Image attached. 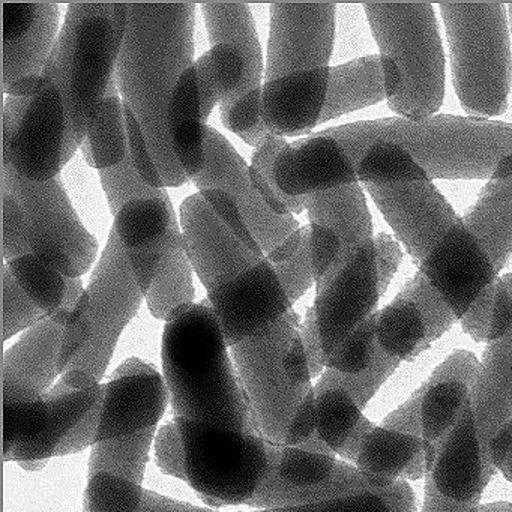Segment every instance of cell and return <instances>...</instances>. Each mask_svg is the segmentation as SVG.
Instances as JSON below:
<instances>
[{
  "instance_id": "obj_5",
  "label": "cell",
  "mask_w": 512,
  "mask_h": 512,
  "mask_svg": "<svg viewBox=\"0 0 512 512\" xmlns=\"http://www.w3.org/2000/svg\"><path fill=\"white\" fill-rule=\"evenodd\" d=\"M335 4H272L262 119L269 133H310L328 95Z\"/></svg>"
},
{
  "instance_id": "obj_19",
  "label": "cell",
  "mask_w": 512,
  "mask_h": 512,
  "mask_svg": "<svg viewBox=\"0 0 512 512\" xmlns=\"http://www.w3.org/2000/svg\"><path fill=\"white\" fill-rule=\"evenodd\" d=\"M470 404L479 436L500 470L512 448V272L497 283L490 337Z\"/></svg>"
},
{
  "instance_id": "obj_14",
  "label": "cell",
  "mask_w": 512,
  "mask_h": 512,
  "mask_svg": "<svg viewBox=\"0 0 512 512\" xmlns=\"http://www.w3.org/2000/svg\"><path fill=\"white\" fill-rule=\"evenodd\" d=\"M73 305L32 326L2 358V458L37 442L49 422L47 394L71 362L65 335Z\"/></svg>"
},
{
  "instance_id": "obj_32",
  "label": "cell",
  "mask_w": 512,
  "mask_h": 512,
  "mask_svg": "<svg viewBox=\"0 0 512 512\" xmlns=\"http://www.w3.org/2000/svg\"><path fill=\"white\" fill-rule=\"evenodd\" d=\"M101 394H103V383L82 386V388H74L64 382L56 383L46 397L49 404V422L43 436L32 445L11 452L4 457V461L46 463L49 458L56 457L59 446L100 403Z\"/></svg>"
},
{
  "instance_id": "obj_29",
  "label": "cell",
  "mask_w": 512,
  "mask_h": 512,
  "mask_svg": "<svg viewBox=\"0 0 512 512\" xmlns=\"http://www.w3.org/2000/svg\"><path fill=\"white\" fill-rule=\"evenodd\" d=\"M478 373L479 359L467 350H457L421 386L419 419L428 469L434 452L469 406Z\"/></svg>"
},
{
  "instance_id": "obj_4",
  "label": "cell",
  "mask_w": 512,
  "mask_h": 512,
  "mask_svg": "<svg viewBox=\"0 0 512 512\" xmlns=\"http://www.w3.org/2000/svg\"><path fill=\"white\" fill-rule=\"evenodd\" d=\"M181 229L227 346L262 334L292 311L271 260L242 242L202 194L182 203Z\"/></svg>"
},
{
  "instance_id": "obj_30",
  "label": "cell",
  "mask_w": 512,
  "mask_h": 512,
  "mask_svg": "<svg viewBox=\"0 0 512 512\" xmlns=\"http://www.w3.org/2000/svg\"><path fill=\"white\" fill-rule=\"evenodd\" d=\"M268 475L256 496L247 503L260 509H272L293 491L308 490L326 484L337 472V454L314 436L298 446L268 443Z\"/></svg>"
},
{
  "instance_id": "obj_17",
  "label": "cell",
  "mask_w": 512,
  "mask_h": 512,
  "mask_svg": "<svg viewBox=\"0 0 512 512\" xmlns=\"http://www.w3.org/2000/svg\"><path fill=\"white\" fill-rule=\"evenodd\" d=\"M0 185L22 205L32 254L67 278L88 274L97 260L98 242L74 211L61 179L32 182L2 166Z\"/></svg>"
},
{
  "instance_id": "obj_40",
  "label": "cell",
  "mask_w": 512,
  "mask_h": 512,
  "mask_svg": "<svg viewBox=\"0 0 512 512\" xmlns=\"http://www.w3.org/2000/svg\"><path fill=\"white\" fill-rule=\"evenodd\" d=\"M274 268L290 302L292 305L295 304L313 286V283H316L313 263H311L310 227H305L304 238H302L299 250L287 262L278 263V265H274Z\"/></svg>"
},
{
  "instance_id": "obj_20",
  "label": "cell",
  "mask_w": 512,
  "mask_h": 512,
  "mask_svg": "<svg viewBox=\"0 0 512 512\" xmlns=\"http://www.w3.org/2000/svg\"><path fill=\"white\" fill-rule=\"evenodd\" d=\"M98 175L113 215V230L125 253L167 251L184 238L166 188L146 184L131 155Z\"/></svg>"
},
{
  "instance_id": "obj_18",
  "label": "cell",
  "mask_w": 512,
  "mask_h": 512,
  "mask_svg": "<svg viewBox=\"0 0 512 512\" xmlns=\"http://www.w3.org/2000/svg\"><path fill=\"white\" fill-rule=\"evenodd\" d=\"M169 400L166 379L152 365L127 359L103 383L100 403L59 446L56 457L157 428Z\"/></svg>"
},
{
  "instance_id": "obj_6",
  "label": "cell",
  "mask_w": 512,
  "mask_h": 512,
  "mask_svg": "<svg viewBox=\"0 0 512 512\" xmlns=\"http://www.w3.org/2000/svg\"><path fill=\"white\" fill-rule=\"evenodd\" d=\"M239 382L266 443L298 446L316 436V394L298 316L230 347Z\"/></svg>"
},
{
  "instance_id": "obj_28",
  "label": "cell",
  "mask_w": 512,
  "mask_h": 512,
  "mask_svg": "<svg viewBox=\"0 0 512 512\" xmlns=\"http://www.w3.org/2000/svg\"><path fill=\"white\" fill-rule=\"evenodd\" d=\"M496 470L469 403L454 430L434 452L427 479L448 502L472 505L479 503Z\"/></svg>"
},
{
  "instance_id": "obj_7",
  "label": "cell",
  "mask_w": 512,
  "mask_h": 512,
  "mask_svg": "<svg viewBox=\"0 0 512 512\" xmlns=\"http://www.w3.org/2000/svg\"><path fill=\"white\" fill-rule=\"evenodd\" d=\"M211 49L196 61L203 122L220 106L227 130L259 148L268 136L262 119L263 55L250 5H200Z\"/></svg>"
},
{
  "instance_id": "obj_13",
  "label": "cell",
  "mask_w": 512,
  "mask_h": 512,
  "mask_svg": "<svg viewBox=\"0 0 512 512\" xmlns=\"http://www.w3.org/2000/svg\"><path fill=\"white\" fill-rule=\"evenodd\" d=\"M380 49L400 68L403 86L388 101L400 118L422 121L445 100V55L433 4H364Z\"/></svg>"
},
{
  "instance_id": "obj_43",
  "label": "cell",
  "mask_w": 512,
  "mask_h": 512,
  "mask_svg": "<svg viewBox=\"0 0 512 512\" xmlns=\"http://www.w3.org/2000/svg\"><path fill=\"white\" fill-rule=\"evenodd\" d=\"M376 245L377 256H379L380 287H382V292L385 293L389 283L394 278L395 272H397L398 266H400L403 253H401L398 242L386 233L376 235Z\"/></svg>"
},
{
  "instance_id": "obj_26",
  "label": "cell",
  "mask_w": 512,
  "mask_h": 512,
  "mask_svg": "<svg viewBox=\"0 0 512 512\" xmlns=\"http://www.w3.org/2000/svg\"><path fill=\"white\" fill-rule=\"evenodd\" d=\"M401 362L383 355L364 376H346L326 368L314 386L317 436L341 455L364 422V410Z\"/></svg>"
},
{
  "instance_id": "obj_45",
  "label": "cell",
  "mask_w": 512,
  "mask_h": 512,
  "mask_svg": "<svg viewBox=\"0 0 512 512\" xmlns=\"http://www.w3.org/2000/svg\"><path fill=\"white\" fill-rule=\"evenodd\" d=\"M481 503H472V505H458V503L448 502L443 499L430 481H425L424 505L421 512H479Z\"/></svg>"
},
{
  "instance_id": "obj_3",
  "label": "cell",
  "mask_w": 512,
  "mask_h": 512,
  "mask_svg": "<svg viewBox=\"0 0 512 512\" xmlns=\"http://www.w3.org/2000/svg\"><path fill=\"white\" fill-rule=\"evenodd\" d=\"M196 4H128L127 31L116 64L128 146L151 187L188 181L170 136V109L182 76L193 67Z\"/></svg>"
},
{
  "instance_id": "obj_24",
  "label": "cell",
  "mask_w": 512,
  "mask_h": 512,
  "mask_svg": "<svg viewBox=\"0 0 512 512\" xmlns=\"http://www.w3.org/2000/svg\"><path fill=\"white\" fill-rule=\"evenodd\" d=\"M157 428L128 439L92 446L89 457L85 512H140L149 449Z\"/></svg>"
},
{
  "instance_id": "obj_46",
  "label": "cell",
  "mask_w": 512,
  "mask_h": 512,
  "mask_svg": "<svg viewBox=\"0 0 512 512\" xmlns=\"http://www.w3.org/2000/svg\"><path fill=\"white\" fill-rule=\"evenodd\" d=\"M479 512H512V503L493 502L479 506Z\"/></svg>"
},
{
  "instance_id": "obj_25",
  "label": "cell",
  "mask_w": 512,
  "mask_h": 512,
  "mask_svg": "<svg viewBox=\"0 0 512 512\" xmlns=\"http://www.w3.org/2000/svg\"><path fill=\"white\" fill-rule=\"evenodd\" d=\"M422 388L386 416L380 425H373L359 442L352 457L353 466L374 478L407 481L427 476L424 440L419 419Z\"/></svg>"
},
{
  "instance_id": "obj_16",
  "label": "cell",
  "mask_w": 512,
  "mask_h": 512,
  "mask_svg": "<svg viewBox=\"0 0 512 512\" xmlns=\"http://www.w3.org/2000/svg\"><path fill=\"white\" fill-rule=\"evenodd\" d=\"M61 91L46 79L31 97H5L2 110V166L32 182L59 178L76 155Z\"/></svg>"
},
{
  "instance_id": "obj_42",
  "label": "cell",
  "mask_w": 512,
  "mask_h": 512,
  "mask_svg": "<svg viewBox=\"0 0 512 512\" xmlns=\"http://www.w3.org/2000/svg\"><path fill=\"white\" fill-rule=\"evenodd\" d=\"M500 280V278H499ZM499 280L488 287L469 313L460 320L463 331L479 343H487L490 337L491 322H493L494 304H496V289Z\"/></svg>"
},
{
  "instance_id": "obj_15",
  "label": "cell",
  "mask_w": 512,
  "mask_h": 512,
  "mask_svg": "<svg viewBox=\"0 0 512 512\" xmlns=\"http://www.w3.org/2000/svg\"><path fill=\"white\" fill-rule=\"evenodd\" d=\"M143 298L127 253L112 229L88 287L71 310L68 334L79 347L80 356L65 373L101 383L119 338Z\"/></svg>"
},
{
  "instance_id": "obj_21",
  "label": "cell",
  "mask_w": 512,
  "mask_h": 512,
  "mask_svg": "<svg viewBox=\"0 0 512 512\" xmlns=\"http://www.w3.org/2000/svg\"><path fill=\"white\" fill-rule=\"evenodd\" d=\"M58 37V4H2V91L7 97H31L43 88Z\"/></svg>"
},
{
  "instance_id": "obj_2",
  "label": "cell",
  "mask_w": 512,
  "mask_h": 512,
  "mask_svg": "<svg viewBox=\"0 0 512 512\" xmlns=\"http://www.w3.org/2000/svg\"><path fill=\"white\" fill-rule=\"evenodd\" d=\"M374 143H389L433 179H490L512 173V124L434 115L422 121L385 118L355 122L287 143L275 158V184L305 197L358 184L356 164Z\"/></svg>"
},
{
  "instance_id": "obj_8",
  "label": "cell",
  "mask_w": 512,
  "mask_h": 512,
  "mask_svg": "<svg viewBox=\"0 0 512 512\" xmlns=\"http://www.w3.org/2000/svg\"><path fill=\"white\" fill-rule=\"evenodd\" d=\"M512 256V173L490 179L418 271L463 319Z\"/></svg>"
},
{
  "instance_id": "obj_47",
  "label": "cell",
  "mask_w": 512,
  "mask_h": 512,
  "mask_svg": "<svg viewBox=\"0 0 512 512\" xmlns=\"http://www.w3.org/2000/svg\"><path fill=\"white\" fill-rule=\"evenodd\" d=\"M500 472H502V475L505 476L509 482H512V448L511 451H509L508 458H506L505 463H503Z\"/></svg>"
},
{
  "instance_id": "obj_31",
  "label": "cell",
  "mask_w": 512,
  "mask_h": 512,
  "mask_svg": "<svg viewBox=\"0 0 512 512\" xmlns=\"http://www.w3.org/2000/svg\"><path fill=\"white\" fill-rule=\"evenodd\" d=\"M403 86L400 68L388 56L368 55L331 67L328 95L319 124L392 100Z\"/></svg>"
},
{
  "instance_id": "obj_49",
  "label": "cell",
  "mask_w": 512,
  "mask_h": 512,
  "mask_svg": "<svg viewBox=\"0 0 512 512\" xmlns=\"http://www.w3.org/2000/svg\"><path fill=\"white\" fill-rule=\"evenodd\" d=\"M209 512H217V511H209Z\"/></svg>"
},
{
  "instance_id": "obj_41",
  "label": "cell",
  "mask_w": 512,
  "mask_h": 512,
  "mask_svg": "<svg viewBox=\"0 0 512 512\" xmlns=\"http://www.w3.org/2000/svg\"><path fill=\"white\" fill-rule=\"evenodd\" d=\"M155 457L158 466L166 475L175 476L187 482V467H185V452L182 446L181 434L175 421L163 425L155 437Z\"/></svg>"
},
{
  "instance_id": "obj_9",
  "label": "cell",
  "mask_w": 512,
  "mask_h": 512,
  "mask_svg": "<svg viewBox=\"0 0 512 512\" xmlns=\"http://www.w3.org/2000/svg\"><path fill=\"white\" fill-rule=\"evenodd\" d=\"M128 4H70L44 77L64 98L74 149L82 148L101 101L118 85L116 64Z\"/></svg>"
},
{
  "instance_id": "obj_1",
  "label": "cell",
  "mask_w": 512,
  "mask_h": 512,
  "mask_svg": "<svg viewBox=\"0 0 512 512\" xmlns=\"http://www.w3.org/2000/svg\"><path fill=\"white\" fill-rule=\"evenodd\" d=\"M208 299L176 311L163 334V371L181 434L187 482L211 506L248 503L268 475L260 433Z\"/></svg>"
},
{
  "instance_id": "obj_48",
  "label": "cell",
  "mask_w": 512,
  "mask_h": 512,
  "mask_svg": "<svg viewBox=\"0 0 512 512\" xmlns=\"http://www.w3.org/2000/svg\"><path fill=\"white\" fill-rule=\"evenodd\" d=\"M508 19H509V28H511V34H512V4H509L508 7Z\"/></svg>"
},
{
  "instance_id": "obj_36",
  "label": "cell",
  "mask_w": 512,
  "mask_h": 512,
  "mask_svg": "<svg viewBox=\"0 0 512 512\" xmlns=\"http://www.w3.org/2000/svg\"><path fill=\"white\" fill-rule=\"evenodd\" d=\"M287 145L284 137L269 133L262 145L254 152L250 166V178L266 205L278 215L301 214L305 211L304 197H290L275 184L272 169L275 158Z\"/></svg>"
},
{
  "instance_id": "obj_38",
  "label": "cell",
  "mask_w": 512,
  "mask_h": 512,
  "mask_svg": "<svg viewBox=\"0 0 512 512\" xmlns=\"http://www.w3.org/2000/svg\"><path fill=\"white\" fill-rule=\"evenodd\" d=\"M14 280L7 265H2V340L8 341L22 331L46 320Z\"/></svg>"
},
{
  "instance_id": "obj_22",
  "label": "cell",
  "mask_w": 512,
  "mask_h": 512,
  "mask_svg": "<svg viewBox=\"0 0 512 512\" xmlns=\"http://www.w3.org/2000/svg\"><path fill=\"white\" fill-rule=\"evenodd\" d=\"M260 512H416V496L407 481L374 478L340 461L326 484L293 491Z\"/></svg>"
},
{
  "instance_id": "obj_35",
  "label": "cell",
  "mask_w": 512,
  "mask_h": 512,
  "mask_svg": "<svg viewBox=\"0 0 512 512\" xmlns=\"http://www.w3.org/2000/svg\"><path fill=\"white\" fill-rule=\"evenodd\" d=\"M193 271L185 239L182 238L167 251L146 292V304L155 319L167 322L176 311L194 304Z\"/></svg>"
},
{
  "instance_id": "obj_39",
  "label": "cell",
  "mask_w": 512,
  "mask_h": 512,
  "mask_svg": "<svg viewBox=\"0 0 512 512\" xmlns=\"http://www.w3.org/2000/svg\"><path fill=\"white\" fill-rule=\"evenodd\" d=\"M2 256L4 262L32 254L26 229L25 212L19 200L2 188Z\"/></svg>"
},
{
  "instance_id": "obj_12",
  "label": "cell",
  "mask_w": 512,
  "mask_h": 512,
  "mask_svg": "<svg viewBox=\"0 0 512 512\" xmlns=\"http://www.w3.org/2000/svg\"><path fill=\"white\" fill-rule=\"evenodd\" d=\"M206 163L193 179L199 194L226 226L271 263L287 262L301 247L305 227L292 215H278L266 205L250 178V167L232 143L206 127Z\"/></svg>"
},
{
  "instance_id": "obj_37",
  "label": "cell",
  "mask_w": 512,
  "mask_h": 512,
  "mask_svg": "<svg viewBox=\"0 0 512 512\" xmlns=\"http://www.w3.org/2000/svg\"><path fill=\"white\" fill-rule=\"evenodd\" d=\"M377 313H374L340 349L329 359L326 368L346 376H364L370 373L385 352L377 343ZM325 368V370H326Z\"/></svg>"
},
{
  "instance_id": "obj_23",
  "label": "cell",
  "mask_w": 512,
  "mask_h": 512,
  "mask_svg": "<svg viewBox=\"0 0 512 512\" xmlns=\"http://www.w3.org/2000/svg\"><path fill=\"white\" fill-rule=\"evenodd\" d=\"M457 320L418 271L394 301L377 314V343L386 355L406 361L439 340Z\"/></svg>"
},
{
  "instance_id": "obj_44",
  "label": "cell",
  "mask_w": 512,
  "mask_h": 512,
  "mask_svg": "<svg viewBox=\"0 0 512 512\" xmlns=\"http://www.w3.org/2000/svg\"><path fill=\"white\" fill-rule=\"evenodd\" d=\"M211 509L199 508L191 503L179 502L172 497L161 496L154 491L146 490L140 512H209Z\"/></svg>"
},
{
  "instance_id": "obj_11",
  "label": "cell",
  "mask_w": 512,
  "mask_h": 512,
  "mask_svg": "<svg viewBox=\"0 0 512 512\" xmlns=\"http://www.w3.org/2000/svg\"><path fill=\"white\" fill-rule=\"evenodd\" d=\"M356 179L418 266L460 218L424 169L389 143L365 149L356 164Z\"/></svg>"
},
{
  "instance_id": "obj_10",
  "label": "cell",
  "mask_w": 512,
  "mask_h": 512,
  "mask_svg": "<svg viewBox=\"0 0 512 512\" xmlns=\"http://www.w3.org/2000/svg\"><path fill=\"white\" fill-rule=\"evenodd\" d=\"M455 94L469 118L502 116L512 83L508 11L502 2L440 4Z\"/></svg>"
},
{
  "instance_id": "obj_27",
  "label": "cell",
  "mask_w": 512,
  "mask_h": 512,
  "mask_svg": "<svg viewBox=\"0 0 512 512\" xmlns=\"http://www.w3.org/2000/svg\"><path fill=\"white\" fill-rule=\"evenodd\" d=\"M310 220V253L314 281L341 250L373 235V221L361 185L353 184L305 196Z\"/></svg>"
},
{
  "instance_id": "obj_34",
  "label": "cell",
  "mask_w": 512,
  "mask_h": 512,
  "mask_svg": "<svg viewBox=\"0 0 512 512\" xmlns=\"http://www.w3.org/2000/svg\"><path fill=\"white\" fill-rule=\"evenodd\" d=\"M118 91L116 85L101 101L89 122L88 136L82 145L86 163L98 172L124 163L130 155L124 106Z\"/></svg>"
},
{
  "instance_id": "obj_33",
  "label": "cell",
  "mask_w": 512,
  "mask_h": 512,
  "mask_svg": "<svg viewBox=\"0 0 512 512\" xmlns=\"http://www.w3.org/2000/svg\"><path fill=\"white\" fill-rule=\"evenodd\" d=\"M4 263L44 317L53 316L67 305L76 304L85 292L82 278H67L34 254Z\"/></svg>"
}]
</instances>
